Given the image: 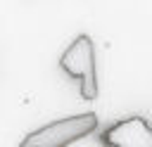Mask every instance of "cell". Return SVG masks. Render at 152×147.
I'll return each instance as SVG.
<instances>
[{
	"mask_svg": "<svg viewBox=\"0 0 152 147\" xmlns=\"http://www.w3.org/2000/svg\"><path fill=\"white\" fill-rule=\"evenodd\" d=\"M97 130V116L95 111L71 114L57 121H50L28 135L19 140L17 147H69L71 142H78Z\"/></svg>",
	"mask_w": 152,
	"mask_h": 147,
	"instance_id": "cell-1",
	"label": "cell"
},
{
	"mask_svg": "<svg viewBox=\"0 0 152 147\" xmlns=\"http://www.w3.org/2000/svg\"><path fill=\"white\" fill-rule=\"evenodd\" d=\"M59 66L71 78L81 81V97L95 100L97 97V66H95V43L88 33L76 36L69 47L59 57Z\"/></svg>",
	"mask_w": 152,
	"mask_h": 147,
	"instance_id": "cell-2",
	"label": "cell"
},
{
	"mask_svg": "<svg viewBox=\"0 0 152 147\" xmlns=\"http://www.w3.org/2000/svg\"><path fill=\"white\" fill-rule=\"evenodd\" d=\"M102 147H152V126L145 116H126L100 135Z\"/></svg>",
	"mask_w": 152,
	"mask_h": 147,
	"instance_id": "cell-3",
	"label": "cell"
}]
</instances>
